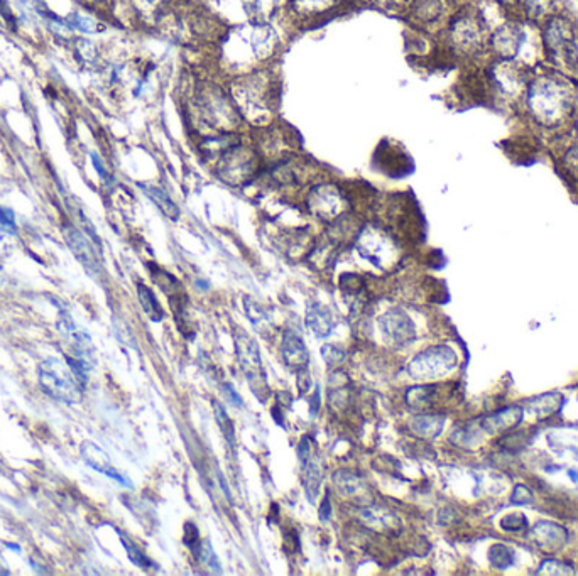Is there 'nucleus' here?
I'll use <instances>...</instances> for the list:
<instances>
[{
  "label": "nucleus",
  "mask_w": 578,
  "mask_h": 576,
  "mask_svg": "<svg viewBox=\"0 0 578 576\" xmlns=\"http://www.w3.org/2000/svg\"><path fill=\"white\" fill-rule=\"evenodd\" d=\"M80 452H81L83 460H85V463L88 465V467L97 470V472L104 473V475L110 477V479L117 480V482H120L124 485H131V482H128L126 477H124L122 473H119V470L113 467L108 454L105 453L100 446L95 445V443L85 441L81 445Z\"/></svg>",
  "instance_id": "nucleus-12"
},
{
  "label": "nucleus",
  "mask_w": 578,
  "mask_h": 576,
  "mask_svg": "<svg viewBox=\"0 0 578 576\" xmlns=\"http://www.w3.org/2000/svg\"><path fill=\"white\" fill-rule=\"evenodd\" d=\"M558 162H560L561 168L565 169V173L570 177L578 181V137L563 147Z\"/></svg>",
  "instance_id": "nucleus-23"
},
{
  "label": "nucleus",
  "mask_w": 578,
  "mask_h": 576,
  "mask_svg": "<svg viewBox=\"0 0 578 576\" xmlns=\"http://www.w3.org/2000/svg\"><path fill=\"white\" fill-rule=\"evenodd\" d=\"M281 354L282 358H285L286 365L291 367L293 370H305L306 365L309 362V354L308 348L303 340L296 335V333L288 332L282 338L281 343Z\"/></svg>",
  "instance_id": "nucleus-14"
},
{
  "label": "nucleus",
  "mask_w": 578,
  "mask_h": 576,
  "mask_svg": "<svg viewBox=\"0 0 578 576\" xmlns=\"http://www.w3.org/2000/svg\"><path fill=\"white\" fill-rule=\"evenodd\" d=\"M92 162H93V166H95L98 174H100L102 177H107V171H105V168H104V162L100 161V157H98L97 154H92Z\"/></svg>",
  "instance_id": "nucleus-36"
},
{
  "label": "nucleus",
  "mask_w": 578,
  "mask_h": 576,
  "mask_svg": "<svg viewBox=\"0 0 578 576\" xmlns=\"http://www.w3.org/2000/svg\"><path fill=\"white\" fill-rule=\"evenodd\" d=\"M232 98L240 115H247L260 125V115L276 110V102H278L276 81L262 71L242 75L233 81Z\"/></svg>",
  "instance_id": "nucleus-3"
},
{
  "label": "nucleus",
  "mask_w": 578,
  "mask_h": 576,
  "mask_svg": "<svg viewBox=\"0 0 578 576\" xmlns=\"http://www.w3.org/2000/svg\"><path fill=\"white\" fill-rule=\"evenodd\" d=\"M301 468H303V483L306 497L311 503H315L318 492L323 482V467L320 460L315 457V453H309L306 457H301Z\"/></svg>",
  "instance_id": "nucleus-15"
},
{
  "label": "nucleus",
  "mask_w": 578,
  "mask_h": 576,
  "mask_svg": "<svg viewBox=\"0 0 578 576\" xmlns=\"http://www.w3.org/2000/svg\"><path fill=\"white\" fill-rule=\"evenodd\" d=\"M198 559L202 561L203 566L209 568L211 573H215V575L222 573L220 561H218L217 555H215L213 548H211V543L209 539L202 541V544L198 546Z\"/></svg>",
  "instance_id": "nucleus-27"
},
{
  "label": "nucleus",
  "mask_w": 578,
  "mask_h": 576,
  "mask_svg": "<svg viewBox=\"0 0 578 576\" xmlns=\"http://www.w3.org/2000/svg\"><path fill=\"white\" fill-rule=\"evenodd\" d=\"M338 0H289V7L294 14L305 17H320L328 10L337 7Z\"/></svg>",
  "instance_id": "nucleus-18"
},
{
  "label": "nucleus",
  "mask_w": 578,
  "mask_h": 576,
  "mask_svg": "<svg viewBox=\"0 0 578 576\" xmlns=\"http://www.w3.org/2000/svg\"><path fill=\"white\" fill-rule=\"evenodd\" d=\"M93 2H98V0H93Z\"/></svg>",
  "instance_id": "nucleus-39"
},
{
  "label": "nucleus",
  "mask_w": 578,
  "mask_h": 576,
  "mask_svg": "<svg viewBox=\"0 0 578 576\" xmlns=\"http://www.w3.org/2000/svg\"><path fill=\"white\" fill-rule=\"evenodd\" d=\"M517 105L526 119L543 131L572 127L578 113L577 90L572 85V78L558 71L530 77Z\"/></svg>",
  "instance_id": "nucleus-1"
},
{
  "label": "nucleus",
  "mask_w": 578,
  "mask_h": 576,
  "mask_svg": "<svg viewBox=\"0 0 578 576\" xmlns=\"http://www.w3.org/2000/svg\"><path fill=\"white\" fill-rule=\"evenodd\" d=\"M499 6L502 7H511V6H516V0H496Z\"/></svg>",
  "instance_id": "nucleus-37"
},
{
  "label": "nucleus",
  "mask_w": 578,
  "mask_h": 576,
  "mask_svg": "<svg viewBox=\"0 0 578 576\" xmlns=\"http://www.w3.org/2000/svg\"><path fill=\"white\" fill-rule=\"evenodd\" d=\"M380 329L391 342L403 345L413 340L414 336V325L413 320L407 316L401 309H392L387 311L379 320Z\"/></svg>",
  "instance_id": "nucleus-11"
},
{
  "label": "nucleus",
  "mask_w": 578,
  "mask_h": 576,
  "mask_svg": "<svg viewBox=\"0 0 578 576\" xmlns=\"http://www.w3.org/2000/svg\"><path fill=\"white\" fill-rule=\"evenodd\" d=\"M213 414H215V419H217L218 428L222 430L224 438L229 441V445H232V446L235 445V428H233L232 419H230L229 414H227L225 407L218 403V401H213Z\"/></svg>",
  "instance_id": "nucleus-25"
},
{
  "label": "nucleus",
  "mask_w": 578,
  "mask_h": 576,
  "mask_svg": "<svg viewBox=\"0 0 578 576\" xmlns=\"http://www.w3.org/2000/svg\"><path fill=\"white\" fill-rule=\"evenodd\" d=\"M64 237H66L68 245H70L71 252L77 256V259L88 269L90 272H97L100 269V259H98L95 249L90 244L88 238L85 237L81 232L75 229H68L64 232Z\"/></svg>",
  "instance_id": "nucleus-13"
},
{
  "label": "nucleus",
  "mask_w": 578,
  "mask_h": 576,
  "mask_svg": "<svg viewBox=\"0 0 578 576\" xmlns=\"http://www.w3.org/2000/svg\"><path fill=\"white\" fill-rule=\"evenodd\" d=\"M142 189H144L146 195L149 196V198L153 200L157 207H160V210L166 215V217L175 220V222L180 218V208L176 207V203L173 202L171 198H169L168 193H164L162 189L156 186H146V184H142Z\"/></svg>",
  "instance_id": "nucleus-21"
},
{
  "label": "nucleus",
  "mask_w": 578,
  "mask_h": 576,
  "mask_svg": "<svg viewBox=\"0 0 578 576\" xmlns=\"http://www.w3.org/2000/svg\"><path fill=\"white\" fill-rule=\"evenodd\" d=\"M433 390L434 387H432V385H419V387L410 389L406 394L407 404L414 409L428 407V405H432L433 401Z\"/></svg>",
  "instance_id": "nucleus-26"
},
{
  "label": "nucleus",
  "mask_w": 578,
  "mask_h": 576,
  "mask_svg": "<svg viewBox=\"0 0 578 576\" xmlns=\"http://www.w3.org/2000/svg\"><path fill=\"white\" fill-rule=\"evenodd\" d=\"M450 46L456 52L475 56L487 49L489 31L479 10H462L455 14L448 22Z\"/></svg>",
  "instance_id": "nucleus-4"
},
{
  "label": "nucleus",
  "mask_w": 578,
  "mask_h": 576,
  "mask_svg": "<svg viewBox=\"0 0 578 576\" xmlns=\"http://www.w3.org/2000/svg\"><path fill=\"white\" fill-rule=\"evenodd\" d=\"M137 294H139V301H141L142 309H144L147 316H149L153 321H161L162 316H164V311H162L160 301H157L156 296H154L153 291H151L146 284L139 282Z\"/></svg>",
  "instance_id": "nucleus-22"
},
{
  "label": "nucleus",
  "mask_w": 578,
  "mask_h": 576,
  "mask_svg": "<svg viewBox=\"0 0 578 576\" xmlns=\"http://www.w3.org/2000/svg\"><path fill=\"white\" fill-rule=\"evenodd\" d=\"M411 430L421 438H434L441 433L445 426V418L441 416H416V418L411 419L410 423Z\"/></svg>",
  "instance_id": "nucleus-20"
},
{
  "label": "nucleus",
  "mask_w": 578,
  "mask_h": 576,
  "mask_svg": "<svg viewBox=\"0 0 578 576\" xmlns=\"http://www.w3.org/2000/svg\"><path fill=\"white\" fill-rule=\"evenodd\" d=\"M306 323H308L309 329H311L315 335H318L320 338H327L331 333V328H334V321H331L330 313H328V309L321 308V306H313V308L308 309Z\"/></svg>",
  "instance_id": "nucleus-19"
},
{
  "label": "nucleus",
  "mask_w": 578,
  "mask_h": 576,
  "mask_svg": "<svg viewBox=\"0 0 578 576\" xmlns=\"http://www.w3.org/2000/svg\"><path fill=\"white\" fill-rule=\"evenodd\" d=\"M217 162L218 174L222 180L230 184H239L254 176L259 169V164L262 162V156L259 154L257 147H251L235 140L218 154Z\"/></svg>",
  "instance_id": "nucleus-6"
},
{
  "label": "nucleus",
  "mask_w": 578,
  "mask_h": 576,
  "mask_svg": "<svg viewBox=\"0 0 578 576\" xmlns=\"http://www.w3.org/2000/svg\"><path fill=\"white\" fill-rule=\"evenodd\" d=\"M539 24V44L546 61L558 73L578 79V32L572 19L553 12Z\"/></svg>",
  "instance_id": "nucleus-2"
},
{
  "label": "nucleus",
  "mask_w": 578,
  "mask_h": 576,
  "mask_svg": "<svg viewBox=\"0 0 578 576\" xmlns=\"http://www.w3.org/2000/svg\"><path fill=\"white\" fill-rule=\"evenodd\" d=\"M235 350H237V357H239L242 370H244L245 375H247L254 394H257V384H259L260 387L264 385L262 360H260L259 347H257V343L251 338V336L242 333L240 336H237L235 338Z\"/></svg>",
  "instance_id": "nucleus-9"
},
{
  "label": "nucleus",
  "mask_w": 578,
  "mask_h": 576,
  "mask_svg": "<svg viewBox=\"0 0 578 576\" xmlns=\"http://www.w3.org/2000/svg\"><path fill=\"white\" fill-rule=\"evenodd\" d=\"M0 229L6 230V232L12 233L16 232V217H14V211L10 208L0 207Z\"/></svg>",
  "instance_id": "nucleus-30"
},
{
  "label": "nucleus",
  "mask_w": 578,
  "mask_h": 576,
  "mask_svg": "<svg viewBox=\"0 0 578 576\" xmlns=\"http://www.w3.org/2000/svg\"><path fill=\"white\" fill-rule=\"evenodd\" d=\"M39 385L49 397L61 403L75 404L81 399V384L68 363L59 358H46L37 370Z\"/></svg>",
  "instance_id": "nucleus-5"
},
{
  "label": "nucleus",
  "mask_w": 578,
  "mask_h": 576,
  "mask_svg": "<svg viewBox=\"0 0 578 576\" xmlns=\"http://www.w3.org/2000/svg\"><path fill=\"white\" fill-rule=\"evenodd\" d=\"M222 389H224V396L229 399V403H232L233 405H237V407H244V401H242V397L237 394V390L232 387L230 384H224L222 385Z\"/></svg>",
  "instance_id": "nucleus-32"
},
{
  "label": "nucleus",
  "mask_w": 578,
  "mask_h": 576,
  "mask_svg": "<svg viewBox=\"0 0 578 576\" xmlns=\"http://www.w3.org/2000/svg\"><path fill=\"white\" fill-rule=\"evenodd\" d=\"M321 355H323L325 362L330 363V365H337L345 357V354H343L342 350L337 347H334V345H325L323 348H321Z\"/></svg>",
  "instance_id": "nucleus-31"
},
{
  "label": "nucleus",
  "mask_w": 578,
  "mask_h": 576,
  "mask_svg": "<svg viewBox=\"0 0 578 576\" xmlns=\"http://www.w3.org/2000/svg\"><path fill=\"white\" fill-rule=\"evenodd\" d=\"M343 196L331 184H320L309 195V207L320 218H335L343 211Z\"/></svg>",
  "instance_id": "nucleus-10"
},
{
  "label": "nucleus",
  "mask_w": 578,
  "mask_h": 576,
  "mask_svg": "<svg viewBox=\"0 0 578 576\" xmlns=\"http://www.w3.org/2000/svg\"><path fill=\"white\" fill-rule=\"evenodd\" d=\"M66 24L70 26L71 31H80L83 34H95L100 31V24L95 21L93 17H88L85 16V14H80V12H73L70 14L66 19Z\"/></svg>",
  "instance_id": "nucleus-24"
},
{
  "label": "nucleus",
  "mask_w": 578,
  "mask_h": 576,
  "mask_svg": "<svg viewBox=\"0 0 578 576\" xmlns=\"http://www.w3.org/2000/svg\"><path fill=\"white\" fill-rule=\"evenodd\" d=\"M196 539H198V529H196V526H193L191 522H188V524L184 526V544L193 546L196 543Z\"/></svg>",
  "instance_id": "nucleus-34"
},
{
  "label": "nucleus",
  "mask_w": 578,
  "mask_h": 576,
  "mask_svg": "<svg viewBox=\"0 0 578 576\" xmlns=\"http://www.w3.org/2000/svg\"><path fill=\"white\" fill-rule=\"evenodd\" d=\"M447 10L445 0H413L411 16L423 26H433L440 22Z\"/></svg>",
  "instance_id": "nucleus-16"
},
{
  "label": "nucleus",
  "mask_w": 578,
  "mask_h": 576,
  "mask_svg": "<svg viewBox=\"0 0 578 576\" xmlns=\"http://www.w3.org/2000/svg\"><path fill=\"white\" fill-rule=\"evenodd\" d=\"M330 514H331L330 500H328V497H325L323 503H321V507H320V519L321 521H327V519H330Z\"/></svg>",
  "instance_id": "nucleus-35"
},
{
  "label": "nucleus",
  "mask_w": 578,
  "mask_h": 576,
  "mask_svg": "<svg viewBox=\"0 0 578 576\" xmlns=\"http://www.w3.org/2000/svg\"><path fill=\"white\" fill-rule=\"evenodd\" d=\"M456 365V357L447 347H433L416 355L407 365V372L416 381L436 378L452 372Z\"/></svg>",
  "instance_id": "nucleus-8"
},
{
  "label": "nucleus",
  "mask_w": 578,
  "mask_h": 576,
  "mask_svg": "<svg viewBox=\"0 0 578 576\" xmlns=\"http://www.w3.org/2000/svg\"><path fill=\"white\" fill-rule=\"evenodd\" d=\"M2 282H3V276L0 274V286H2Z\"/></svg>",
  "instance_id": "nucleus-38"
},
{
  "label": "nucleus",
  "mask_w": 578,
  "mask_h": 576,
  "mask_svg": "<svg viewBox=\"0 0 578 576\" xmlns=\"http://www.w3.org/2000/svg\"><path fill=\"white\" fill-rule=\"evenodd\" d=\"M335 485H337L338 492L342 495H352L360 490V479L354 475V473L340 472L338 475H335Z\"/></svg>",
  "instance_id": "nucleus-28"
},
{
  "label": "nucleus",
  "mask_w": 578,
  "mask_h": 576,
  "mask_svg": "<svg viewBox=\"0 0 578 576\" xmlns=\"http://www.w3.org/2000/svg\"><path fill=\"white\" fill-rule=\"evenodd\" d=\"M528 43V32L523 22L504 21L499 24L487 39V49L496 59L517 61ZM519 63V61H517Z\"/></svg>",
  "instance_id": "nucleus-7"
},
{
  "label": "nucleus",
  "mask_w": 578,
  "mask_h": 576,
  "mask_svg": "<svg viewBox=\"0 0 578 576\" xmlns=\"http://www.w3.org/2000/svg\"><path fill=\"white\" fill-rule=\"evenodd\" d=\"M524 19L531 22H543L555 12L557 0H516Z\"/></svg>",
  "instance_id": "nucleus-17"
},
{
  "label": "nucleus",
  "mask_w": 578,
  "mask_h": 576,
  "mask_svg": "<svg viewBox=\"0 0 578 576\" xmlns=\"http://www.w3.org/2000/svg\"><path fill=\"white\" fill-rule=\"evenodd\" d=\"M0 17L9 22V24L16 26V16H14L12 9H10V3L7 2V0H0Z\"/></svg>",
  "instance_id": "nucleus-33"
},
{
  "label": "nucleus",
  "mask_w": 578,
  "mask_h": 576,
  "mask_svg": "<svg viewBox=\"0 0 578 576\" xmlns=\"http://www.w3.org/2000/svg\"><path fill=\"white\" fill-rule=\"evenodd\" d=\"M122 544H124V548L127 549V555H128V558H131L132 563L137 564L139 568H144V570L153 566V561L147 558L144 553H142L141 549L137 548V546L132 543L131 539H127L126 536H122Z\"/></svg>",
  "instance_id": "nucleus-29"
}]
</instances>
